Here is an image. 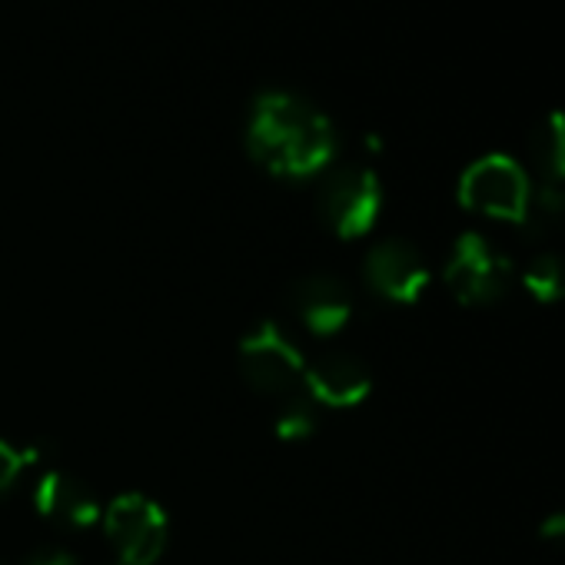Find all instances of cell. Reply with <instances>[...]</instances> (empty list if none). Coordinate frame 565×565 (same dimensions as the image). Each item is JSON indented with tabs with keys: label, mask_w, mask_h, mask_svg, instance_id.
<instances>
[{
	"label": "cell",
	"mask_w": 565,
	"mask_h": 565,
	"mask_svg": "<svg viewBox=\"0 0 565 565\" xmlns=\"http://www.w3.org/2000/svg\"><path fill=\"white\" fill-rule=\"evenodd\" d=\"M249 157L276 177H313L337 153L333 120L303 94L263 90L246 124Z\"/></svg>",
	"instance_id": "6da1fadb"
},
{
	"label": "cell",
	"mask_w": 565,
	"mask_h": 565,
	"mask_svg": "<svg viewBox=\"0 0 565 565\" xmlns=\"http://www.w3.org/2000/svg\"><path fill=\"white\" fill-rule=\"evenodd\" d=\"M532 183L522 170V163L509 153H486L472 160L459 177V200L466 210L492 216V220H512L522 223L529 206Z\"/></svg>",
	"instance_id": "7a4b0ae2"
},
{
	"label": "cell",
	"mask_w": 565,
	"mask_h": 565,
	"mask_svg": "<svg viewBox=\"0 0 565 565\" xmlns=\"http://www.w3.org/2000/svg\"><path fill=\"white\" fill-rule=\"evenodd\" d=\"M512 259L486 236L462 233L446 263V287L462 307H492L512 287Z\"/></svg>",
	"instance_id": "3957f363"
},
{
	"label": "cell",
	"mask_w": 565,
	"mask_h": 565,
	"mask_svg": "<svg viewBox=\"0 0 565 565\" xmlns=\"http://www.w3.org/2000/svg\"><path fill=\"white\" fill-rule=\"evenodd\" d=\"M239 373L246 386L259 396L290 399L300 396L307 363L279 327L263 323L239 343Z\"/></svg>",
	"instance_id": "277c9868"
},
{
	"label": "cell",
	"mask_w": 565,
	"mask_h": 565,
	"mask_svg": "<svg viewBox=\"0 0 565 565\" xmlns=\"http://www.w3.org/2000/svg\"><path fill=\"white\" fill-rule=\"evenodd\" d=\"M383 206L380 177L363 163H343L327 170L320 183V213L337 236H363L373 230Z\"/></svg>",
	"instance_id": "5b68a950"
},
{
	"label": "cell",
	"mask_w": 565,
	"mask_h": 565,
	"mask_svg": "<svg viewBox=\"0 0 565 565\" xmlns=\"http://www.w3.org/2000/svg\"><path fill=\"white\" fill-rule=\"evenodd\" d=\"M104 525L124 565H153L167 548V515L140 492L117 495L104 512Z\"/></svg>",
	"instance_id": "8992f818"
},
{
	"label": "cell",
	"mask_w": 565,
	"mask_h": 565,
	"mask_svg": "<svg viewBox=\"0 0 565 565\" xmlns=\"http://www.w3.org/2000/svg\"><path fill=\"white\" fill-rule=\"evenodd\" d=\"M370 287L390 303H416L429 287V266L423 253L406 239H386L366 256Z\"/></svg>",
	"instance_id": "52a82bcc"
},
{
	"label": "cell",
	"mask_w": 565,
	"mask_h": 565,
	"mask_svg": "<svg viewBox=\"0 0 565 565\" xmlns=\"http://www.w3.org/2000/svg\"><path fill=\"white\" fill-rule=\"evenodd\" d=\"M290 310L300 317V323L317 337L340 333L353 317V294L340 276L313 273L294 282L290 290Z\"/></svg>",
	"instance_id": "ba28073f"
},
{
	"label": "cell",
	"mask_w": 565,
	"mask_h": 565,
	"mask_svg": "<svg viewBox=\"0 0 565 565\" xmlns=\"http://www.w3.org/2000/svg\"><path fill=\"white\" fill-rule=\"evenodd\" d=\"M303 390L313 396V403L347 409V406H360L370 396L373 376L366 363L353 353H323L307 366Z\"/></svg>",
	"instance_id": "9c48e42d"
},
{
	"label": "cell",
	"mask_w": 565,
	"mask_h": 565,
	"mask_svg": "<svg viewBox=\"0 0 565 565\" xmlns=\"http://www.w3.org/2000/svg\"><path fill=\"white\" fill-rule=\"evenodd\" d=\"M34 505L44 519L57 522V525H67V529H84V525H94L100 519V499L97 492L67 476V472H47L38 486H34Z\"/></svg>",
	"instance_id": "30bf717a"
},
{
	"label": "cell",
	"mask_w": 565,
	"mask_h": 565,
	"mask_svg": "<svg viewBox=\"0 0 565 565\" xmlns=\"http://www.w3.org/2000/svg\"><path fill=\"white\" fill-rule=\"evenodd\" d=\"M529 157L542 180L565 183V110H548L529 130Z\"/></svg>",
	"instance_id": "8fae6325"
},
{
	"label": "cell",
	"mask_w": 565,
	"mask_h": 565,
	"mask_svg": "<svg viewBox=\"0 0 565 565\" xmlns=\"http://www.w3.org/2000/svg\"><path fill=\"white\" fill-rule=\"evenodd\" d=\"M519 226H522L525 236L535 239V243L555 236V233L565 226V183H548V180H542L539 186H532L529 206H525V216H522Z\"/></svg>",
	"instance_id": "7c38bea8"
},
{
	"label": "cell",
	"mask_w": 565,
	"mask_h": 565,
	"mask_svg": "<svg viewBox=\"0 0 565 565\" xmlns=\"http://www.w3.org/2000/svg\"><path fill=\"white\" fill-rule=\"evenodd\" d=\"M522 287L539 303H558V300H565V256L562 253H552V249L532 256L529 266H525V273H522Z\"/></svg>",
	"instance_id": "4fadbf2b"
},
{
	"label": "cell",
	"mask_w": 565,
	"mask_h": 565,
	"mask_svg": "<svg viewBox=\"0 0 565 565\" xmlns=\"http://www.w3.org/2000/svg\"><path fill=\"white\" fill-rule=\"evenodd\" d=\"M317 426V413L310 406V399L303 396H290L282 399V406L276 409V436L279 439H307Z\"/></svg>",
	"instance_id": "5bb4252c"
},
{
	"label": "cell",
	"mask_w": 565,
	"mask_h": 565,
	"mask_svg": "<svg viewBox=\"0 0 565 565\" xmlns=\"http://www.w3.org/2000/svg\"><path fill=\"white\" fill-rule=\"evenodd\" d=\"M34 459H38V456H34L31 449H18V446H11V443L0 439V492L11 489V486L18 482L21 469H24L28 462H34Z\"/></svg>",
	"instance_id": "9a60e30c"
},
{
	"label": "cell",
	"mask_w": 565,
	"mask_h": 565,
	"mask_svg": "<svg viewBox=\"0 0 565 565\" xmlns=\"http://www.w3.org/2000/svg\"><path fill=\"white\" fill-rule=\"evenodd\" d=\"M21 565H77V558L64 548H41V552L28 555Z\"/></svg>",
	"instance_id": "2e32d148"
},
{
	"label": "cell",
	"mask_w": 565,
	"mask_h": 565,
	"mask_svg": "<svg viewBox=\"0 0 565 565\" xmlns=\"http://www.w3.org/2000/svg\"><path fill=\"white\" fill-rule=\"evenodd\" d=\"M542 539L548 542H565V512H555L542 522Z\"/></svg>",
	"instance_id": "e0dca14e"
},
{
	"label": "cell",
	"mask_w": 565,
	"mask_h": 565,
	"mask_svg": "<svg viewBox=\"0 0 565 565\" xmlns=\"http://www.w3.org/2000/svg\"><path fill=\"white\" fill-rule=\"evenodd\" d=\"M0 565H4V562H0Z\"/></svg>",
	"instance_id": "ac0fdd59"
}]
</instances>
